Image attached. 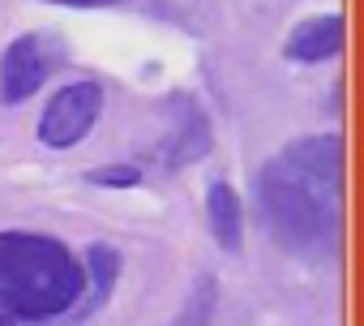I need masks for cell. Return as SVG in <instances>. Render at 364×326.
I'll return each mask as SVG.
<instances>
[{
  "label": "cell",
  "instance_id": "obj_4",
  "mask_svg": "<svg viewBox=\"0 0 364 326\" xmlns=\"http://www.w3.org/2000/svg\"><path fill=\"white\" fill-rule=\"evenodd\" d=\"M52 73V52L39 35H22L9 43L5 61H0V99L5 103H22L31 99Z\"/></svg>",
  "mask_w": 364,
  "mask_h": 326
},
{
  "label": "cell",
  "instance_id": "obj_1",
  "mask_svg": "<svg viewBox=\"0 0 364 326\" xmlns=\"http://www.w3.org/2000/svg\"><path fill=\"white\" fill-rule=\"evenodd\" d=\"M338 181L343 142L338 133L291 142L257 177V211L270 236L300 258H326L338 241Z\"/></svg>",
  "mask_w": 364,
  "mask_h": 326
},
{
  "label": "cell",
  "instance_id": "obj_6",
  "mask_svg": "<svg viewBox=\"0 0 364 326\" xmlns=\"http://www.w3.org/2000/svg\"><path fill=\"white\" fill-rule=\"evenodd\" d=\"M338 48H343V18H338V14H321V18L300 22V26L287 35V43H283L287 61H300V65L330 61Z\"/></svg>",
  "mask_w": 364,
  "mask_h": 326
},
{
  "label": "cell",
  "instance_id": "obj_7",
  "mask_svg": "<svg viewBox=\"0 0 364 326\" xmlns=\"http://www.w3.org/2000/svg\"><path fill=\"white\" fill-rule=\"evenodd\" d=\"M206 211H210V232H215V241L228 249V253H236L240 245H245V211H240V198H236V189L232 185H210V194H206Z\"/></svg>",
  "mask_w": 364,
  "mask_h": 326
},
{
  "label": "cell",
  "instance_id": "obj_10",
  "mask_svg": "<svg viewBox=\"0 0 364 326\" xmlns=\"http://www.w3.org/2000/svg\"><path fill=\"white\" fill-rule=\"evenodd\" d=\"M137 181H141L137 168H103V172H95V185H137Z\"/></svg>",
  "mask_w": 364,
  "mask_h": 326
},
{
  "label": "cell",
  "instance_id": "obj_2",
  "mask_svg": "<svg viewBox=\"0 0 364 326\" xmlns=\"http://www.w3.org/2000/svg\"><path fill=\"white\" fill-rule=\"evenodd\" d=\"M86 288V270L65 245L35 232H0V326L65 313Z\"/></svg>",
  "mask_w": 364,
  "mask_h": 326
},
{
  "label": "cell",
  "instance_id": "obj_11",
  "mask_svg": "<svg viewBox=\"0 0 364 326\" xmlns=\"http://www.w3.org/2000/svg\"><path fill=\"white\" fill-rule=\"evenodd\" d=\"M65 5H103V0H65Z\"/></svg>",
  "mask_w": 364,
  "mask_h": 326
},
{
  "label": "cell",
  "instance_id": "obj_9",
  "mask_svg": "<svg viewBox=\"0 0 364 326\" xmlns=\"http://www.w3.org/2000/svg\"><path fill=\"white\" fill-rule=\"evenodd\" d=\"M215 296H219L215 279H210V275H202V279H198V288H193V296L185 300V309H180V317H176L171 326H206V322H210V313H215Z\"/></svg>",
  "mask_w": 364,
  "mask_h": 326
},
{
  "label": "cell",
  "instance_id": "obj_5",
  "mask_svg": "<svg viewBox=\"0 0 364 326\" xmlns=\"http://www.w3.org/2000/svg\"><path fill=\"white\" fill-rule=\"evenodd\" d=\"M171 116H176V125L163 142V163L167 168H180V163H193L210 150V125H206V116L193 99H176Z\"/></svg>",
  "mask_w": 364,
  "mask_h": 326
},
{
  "label": "cell",
  "instance_id": "obj_3",
  "mask_svg": "<svg viewBox=\"0 0 364 326\" xmlns=\"http://www.w3.org/2000/svg\"><path fill=\"white\" fill-rule=\"evenodd\" d=\"M99 112H103V90L95 82H73V86L56 90V99L43 107L39 142L43 146H56V150L77 146L90 133V125L99 120Z\"/></svg>",
  "mask_w": 364,
  "mask_h": 326
},
{
  "label": "cell",
  "instance_id": "obj_8",
  "mask_svg": "<svg viewBox=\"0 0 364 326\" xmlns=\"http://www.w3.org/2000/svg\"><path fill=\"white\" fill-rule=\"evenodd\" d=\"M86 266H90V279H95V296H90V309H95V305L107 300V292H112V283H116V270H120V258H116V249H107V245H90Z\"/></svg>",
  "mask_w": 364,
  "mask_h": 326
}]
</instances>
